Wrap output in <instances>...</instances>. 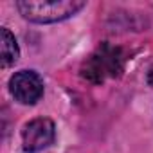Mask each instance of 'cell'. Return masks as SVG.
<instances>
[{
    "mask_svg": "<svg viewBox=\"0 0 153 153\" xmlns=\"http://www.w3.org/2000/svg\"><path fill=\"white\" fill-rule=\"evenodd\" d=\"M124 68V52L119 47L103 42L83 63L81 76L90 83H103L110 78H119Z\"/></svg>",
    "mask_w": 153,
    "mask_h": 153,
    "instance_id": "6da1fadb",
    "label": "cell"
},
{
    "mask_svg": "<svg viewBox=\"0 0 153 153\" xmlns=\"http://www.w3.org/2000/svg\"><path fill=\"white\" fill-rule=\"evenodd\" d=\"M9 90L20 105H34L43 96V79L34 70H20L9 79Z\"/></svg>",
    "mask_w": 153,
    "mask_h": 153,
    "instance_id": "3957f363",
    "label": "cell"
},
{
    "mask_svg": "<svg viewBox=\"0 0 153 153\" xmlns=\"http://www.w3.org/2000/svg\"><path fill=\"white\" fill-rule=\"evenodd\" d=\"M0 54H2V67L7 68L11 65L16 63L20 51H18V43L15 40V36L11 34L9 29L2 27V40H0Z\"/></svg>",
    "mask_w": 153,
    "mask_h": 153,
    "instance_id": "5b68a950",
    "label": "cell"
},
{
    "mask_svg": "<svg viewBox=\"0 0 153 153\" xmlns=\"http://www.w3.org/2000/svg\"><path fill=\"white\" fill-rule=\"evenodd\" d=\"M146 79H148V85L153 87V65L148 68V76H146Z\"/></svg>",
    "mask_w": 153,
    "mask_h": 153,
    "instance_id": "8992f818",
    "label": "cell"
},
{
    "mask_svg": "<svg viewBox=\"0 0 153 153\" xmlns=\"http://www.w3.org/2000/svg\"><path fill=\"white\" fill-rule=\"evenodd\" d=\"M87 4L81 0H24L16 2L18 11L25 20L36 24H52L65 20L78 11H81Z\"/></svg>",
    "mask_w": 153,
    "mask_h": 153,
    "instance_id": "7a4b0ae2",
    "label": "cell"
},
{
    "mask_svg": "<svg viewBox=\"0 0 153 153\" xmlns=\"http://www.w3.org/2000/svg\"><path fill=\"white\" fill-rule=\"evenodd\" d=\"M56 139L54 123L47 117H38L29 121L22 130V144L27 153H38L49 148Z\"/></svg>",
    "mask_w": 153,
    "mask_h": 153,
    "instance_id": "277c9868",
    "label": "cell"
}]
</instances>
